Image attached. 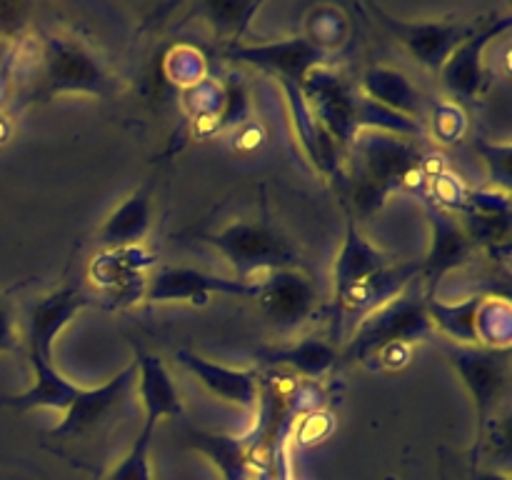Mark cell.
<instances>
[{"mask_svg":"<svg viewBox=\"0 0 512 480\" xmlns=\"http://www.w3.org/2000/svg\"><path fill=\"white\" fill-rule=\"evenodd\" d=\"M353 173H355V205L363 213H373L403 185L425 183V155L420 153L415 140L383 130H360L353 145Z\"/></svg>","mask_w":512,"mask_h":480,"instance_id":"6da1fadb","label":"cell"},{"mask_svg":"<svg viewBox=\"0 0 512 480\" xmlns=\"http://www.w3.org/2000/svg\"><path fill=\"white\" fill-rule=\"evenodd\" d=\"M195 238L230 260L235 278L245 283H258L273 270H303L298 250L270 220H235L213 233H195Z\"/></svg>","mask_w":512,"mask_h":480,"instance_id":"7a4b0ae2","label":"cell"},{"mask_svg":"<svg viewBox=\"0 0 512 480\" xmlns=\"http://www.w3.org/2000/svg\"><path fill=\"white\" fill-rule=\"evenodd\" d=\"M433 333L435 328L430 323L425 295L408 288L360 320L340 358L348 363L370 365V360L383 350L410 348Z\"/></svg>","mask_w":512,"mask_h":480,"instance_id":"3957f363","label":"cell"},{"mask_svg":"<svg viewBox=\"0 0 512 480\" xmlns=\"http://www.w3.org/2000/svg\"><path fill=\"white\" fill-rule=\"evenodd\" d=\"M43 95L83 93L108 98L115 93V78L80 40L48 35L43 40Z\"/></svg>","mask_w":512,"mask_h":480,"instance_id":"277c9868","label":"cell"},{"mask_svg":"<svg viewBox=\"0 0 512 480\" xmlns=\"http://www.w3.org/2000/svg\"><path fill=\"white\" fill-rule=\"evenodd\" d=\"M450 363L463 378L478 413V435L498 413L510 380V348H480V345H450L445 348Z\"/></svg>","mask_w":512,"mask_h":480,"instance_id":"5b68a950","label":"cell"},{"mask_svg":"<svg viewBox=\"0 0 512 480\" xmlns=\"http://www.w3.org/2000/svg\"><path fill=\"white\" fill-rule=\"evenodd\" d=\"M300 93L333 143L338 148H350L358 135V95L353 88L338 73L318 65L303 78Z\"/></svg>","mask_w":512,"mask_h":480,"instance_id":"8992f818","label":"cell"},{"mask_svg":"<svg viewBox=\"0 0 512 480\" xmlns=\"http://www.w3.org/2000/svg\"><path fill=\"white\" fill-rule=\"evenodd\" d=\"M260 283L205 273L198 268H160L148 278L143 300L148 303H195L205 305L210 295L258 298Z\"/></svg>","mask_w":512,"mask_h":480,"instance_id":"52a82bcc","label":"cell"},{"mask_svg":"<svg viewBox=\"0 0 512 480\" xmlns=\"http://www.w3.org/2000/svg\"><path fill=\"white\" fill-rule=\"evenodd\" d=\"M375 15L380 18L383 28L433 73H440L448 55L468 38L473 30L465 28L460 23H450V20H400L395 15L385 13L380 5H370Z\"/></svg>","mask_w":512,"mask_h":480,"instance_id":"ba28073f","label":"cell"},{"mask_svg":"<svg viewBox=\"0 0 512 480\" xmlns=\"http://www.w3.org/2000/svg\"><path fill=\"white\" fill-rule=\"evenodd\" d=\"M512 28V18L493 20V23L483 25L480 30H473L453 53L448 55V60L440 68V80H443L445 90L450 95H455L458 100L468 103L475 100L485 88V63L483 55L488 50V45L493 43L498 35H505Z\"/></svg>","mask_w":512,"mask_h":480,"instance_id":"9c48e42d","label":"cell"},{"mask_svg":"<svg viewBox=\"0 0 512 480\" xmlns=\"http://www.w3.org/2000/svg\"><path fill=\"white\" fill-rule=\"evenodd\" d=\"M330 53L315 48L305 38H285L263 45H238L228 53L230 60L255 65L265 73L278 75L280 83H303L305 75L318 65H325Z\"/></svg>","mask_w":512,"mask_h":480,"instance_id":"30bf717a","label":"cell"},{"mask_svg":"<svg viewBox=\"0 0 512 480\" xmlns=\"http://www.w3.org/2000/svg\"><path fill=\"white\" fill-rule=\"evenodd\" d=\"M258 303L280 328H295L313 315L318 293L303 270H273L258 280Z\"/></svg>","mask_w":512,"mask_h":480,"instance_id":"8fae6325","label":"cell"},{"mask_svg":"<svg viewBox=\"0 0 512 480\" xmlns=\"http://www.w3.org/2000/svg\"><path fill=\"white\" fill-rule=\"evenodd\" d=\"M425 213H428L430 228H433V243H430L425 260L420 263L423 265V273L420 275L428 278V295H435V288H438L443 275H448L450 270H458L460 265H465L473 258L475 243L468 235V230L463 228V223L458 220V215L438 208L430 200L425 203Z\"/></svg>","mask_w":512,"mask_h":480,"instance_id":"7c38bea8","label":"cell"},{"mask_svg":"<svg viewBox=\"0 0 512 480\" xmlns=\"http://www.w3.org/2000/svg\"><path fill=\"white\" fill-rule=\"evenodd\" d=\"M135 380H138V370H135V363H130L128 368L120 370L105 385L83 388L78 398H75V403L65 410L63 420L50 430V435H55V438H78V435L93 430L95 425L103 423L123 403V398L130 393Z\"/></svg>","mask_w":512,"mask_h":480,"instance_id":"4fadbf2b","label":"cell"},{"mask_svg":"<svg viewBox=\"0 0 512 480\" xmlns=\"http://www.w3.org/2000/svg\"><path fill=\"white\" fill-rule=\"evenodd\" d=\"M155 260L158 255L145 250L143 245L103 250L90 265V278L98 288L125 303H130L133 298L143 300L145 285H148L145 270L153 268Z\"/></svg>","mask_w":512,"mask_h":480,"instance_id":"5bb4252c","label":"cell"},{"mask_svg":"<svg viewBox=\"0 0 512 480\" xmlns=\"http://www.w3.org/2000/svg\"><path fill=\"white\" fill-rule=\"evenodd\" d=\"M178 363L195 375L205 388L228 403L240 405L245 410H258L260 403V370H240L230 365H220L215 360L203 358L193 350H178Z\"/></svg>","mask_w":512,"mask_h":480,"instance_id":"9a60e30c","label":"cell"},{"mask_svg":"<svg viewBox=\"0 0 512 480\" xmlns=\"http://www.w3.org/2000/svg\"><path fill=\"white\" fill-rule=\"evenodd\" d=\"M393 260L375 248L368 238L358 230V225L350 220L348 230H345L343 248H340L338 260H335V298L353 293V290L363 288L370 280L378 278Z\"/></svg>","mask_w":512,"mask_h":480,"instance_id":"2e32d148","label":"cell"},{"mask_svg":"<svg viewBox=\"0 0 512 480\" xmlns=\"http://www.w3.org/2000/svg\"><path fill=\"white\" fill-rule=\"evenodd\" d=\"M88 303L90 298L80 288H63L53 295H45L30 313V355L53 360V340L75 318V313Z\"/></svg>","mask_w":512,"mask_h":480,"instance_id":"e0dca14e","label":"cell"},{"mask_svg":"<svg viewBox=\"0 0 512 480\" xmlns=\"http://www.w3.org/2000/svg\"><path fill=\"white\" fill-rule=\"evenodd\" d=\"M153 193L155 183L148 180L108 215L103 228L98 230V240L105 250L140 245L153 225Z\"/></svg>","mask_w":512,"mask_h":480,"instance_id":"ac0fdd59","label":"cell"},{"mask_svg":"<svg viewBox=\"0 0 512 480\" xmlns=\"http://www.w3.org/2000/svg\"><path fill=\"white\" fill-rule=\"evenodd\" d=\"M135 370H138V393L140 403L145 408V423L158 425L163 418H173L183 410V400H180L178 385L170 378L168 368L163 360L153 353L138 350V360H133Z\"/></svg>","mask_w":512,"mask_h":480,"instance_id":"d6986e66","label":"cell"},{"mask_svg":"<svg viewBox=\"0 0 512 480\" xmlns=\"http://www.w3.org/2000/svg\"><path fill=\"white\" fill-rule=\"evenodd\" d=\"M263 360L273 370H283V373L295 375V378L318 383L325 373L335 368V363L340 360V350L338 345L310 335V338L285 345V348L268 350V353H263Z\"/></svg>","mask_w":512,"mask_h":480,"instance_id":"ffe728a7","label":"cell"},{"mask_svg":"<svg viewBox=\"0 0 512 480\" xmlns=\"http://www.w3.org/2000/svg\"><path fill=\"white\" fill-rule=\"evenodd\" d=\"M363 98L393 110V113L408 115V118L420 120L423 115V95L418 93L408 75L390 65H373L363 75Z\"/></svg>","mask_w":512,"mask_h":480,"instance_id":"44dd1931","label":"cell"},{"mask_svg":"<svg viewBox=\"0 0 512 480\" xmlns=\"http://www.w3.org/2000/svg\"><path fill=\"white\" fill-rule=\"evenodd\" d=\"M35 368V385L30 390H25L23 395H15V398H5L0 403L10 405V408L18 410H30V408H50V410H68L75 403V398L80 395V390L75 383H70L65 375H60L55 370L53 360H43L38 355H30Z\"/></svg>","mask_w":512,"mask_h":480,"instance_id":"7402d4cb","label":"cell"},{"mask_svg":"<svg viewBox=\"0 0 512 480\" xmlns=\"http://www.w3.org/2000/svg\"><path fill=\"white\" fill-rule=\"evenodd\" d=\"M480 300H483V295H470L460 303H443L435 295H425V305H428L435 333H443L445 338L455 340V345H478L475 318H478Z\"/></svg>","mask_w":512,"mask_h":480,"instance_id":"603a6c76","label":"cell"},{"mask_svg":"<svg viewBox=\"0 0 512 480\" xmlns=\"http://www.w3.org/2000/svg\"><path fill=\"white\" fill-rule=\"evenodd\" d=\"M475 338L480 348H510L512 308L505 295H488L480 300L475 318Z\"/></svg>","mask_w":512,"mask_h":480,"instance_id":"cb8c5ba5","label":"cell"},{"mask_svg":"<svg viewBox=\"0 0 512 480\" xmlns=\"http://www.w3.org/2000/svg\"><path fill=\"white\" fill-rule=\"evenodd\" d=\"M350 33L348 18L340 13L333 5H315L308 15V35L305 40L315 45V48L333 53V48H340Z\"/></svg>","mask_w":512,"mask_h":480,"instance_id":"d4e9b609","label":"cell"},{"mask_svg":"<svg viewBox=\"0 0 512 480\" xmlns=\"http://www.w3.org/2000/svg\"><path fill=\"white\" fill-rule=\"evenodd\" d=\"M183 103L185 110L193 115L195 125H198V135H205L213 120L218 118L220 108H223V83L213 78L200 80V83L185 88Z\"/></svg>","mask_w":512,"mask_h":480,"instance_id":"484cf974","label":"cell"},{"mask_svg":"<svg viewBox=\"0 0 512 480\" xmlns=\"http://www.w3.org/2000/svg\"><path fill=\"white\" fill-rule=\"evenodd\" d=\"M155 425L145 423L140 428L138 438L133 440V448L128 450L123 460L113 468V473L105 480H153V468H150V443H153Z\"/></svg>","mask_w":512,"mask_h":480,"instance_id":"4316f807","label":"cell"},{"mask_svg":"<svg viewBox=\"0 0 512 480\" xmlns=\"http://www.w3.org/2000/svg\"><path fill=\"white\" fill-rule=\"evenodd\" d=\"M250 113V98H248V85L243 83L240 75H228L223 83V108H220L218 118L208 128L205 135L220 133V130L238 128Z\"/></svg>","mask_w":512,"mask_h":480,"instance_id":"83f0119b","label":"cell"},{"mask_svg":"<svg viewBox=\"0 0 512 480\" xmlns=\"http://www.w3.org/2000/svg\"><path fill=\"white\" fill-rule=\"evenodd\" d=\"M165 70H168L170 78L175 80L183 88H190V85L200 83V80L208 78V65H205V58L190 45H178L168 53V60H165Z\"/></svg>","mask_w":512,"mask_h":480,"instance_id":"f1b7e54d","label":"cell"},{"mask_svg":"<svg viewBox=\"0 0 512 480\" xmlns=\"http://www.w3.org/2000/svg\"><path fill=\"white\" fill-rule=\"evenodd\" d=\"M435 138L440 143H458L468 130V118H465L463 108L453 100H440L433 105V123H430Z\"/></svg>","mask_w":512,"mask_h":480,"instance_id":"f546056e","label":"cell"},{"mask_svg":"<svg viewBox=\"0 0 512 480\" xmlns=\"http://www.w3.org/2000/svg\"><path fill=\"white\" fill-rule=\"evenodd\" d=\"M478 153L490 168V180H493V185H490V188H498V190H505V193H508L510 190V155H512L510 143H488V140L480 138Z\"/></svg>","mask_w":512,"mask_h":480,"instance_id":"4dcf8cb0","label":"cell"},{"mask_svg":"<svg viewBox=\"0 0 512 480\" xmlns=\"http://www.w3.org/2000/svg\"><path fill=\"white\" fill-rule=\"evenodd\" d=\"M298 425V438L300 443H315V440L325 438L330 430V415L320 413V410H308L300 415Z\"/></svg>","mask_w":512,"mask_h":480,"instance_id":"1f68e13d","label":"cell"},{"mask_svg":"<svg viewBox=\"0 0 512 480\" xmlns=\"http://www.w3.org/2000/svg\"><path fill=\"white\" fill-rule=\"evenodd\" d=\"M18 343H15L13 333H10V323H8V315L0 313V350H15Z\"/></svg>","mask_w":512,"mask_h":480,"instance_id":"d6a6232c","label":"cell"},{"mask_svg":"<svg viewBox=\"0 0 512 480\" xmlns=\"http://www.w3.org/2000/svg\"><path fill=\"white\" fill-rule=\"evenodd\" d=\"M478 480H510L508 475H500V473H483L478 475Z\"/></svg>","mask_w":512,"mask_h":480,"instance_id":"836d02e7","label":"cell"}]
</instances>
